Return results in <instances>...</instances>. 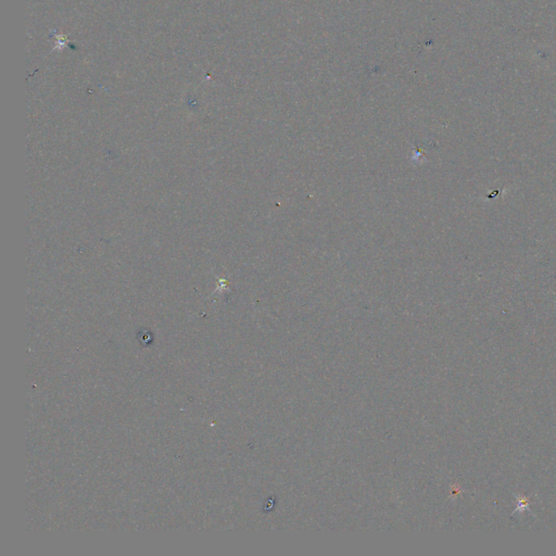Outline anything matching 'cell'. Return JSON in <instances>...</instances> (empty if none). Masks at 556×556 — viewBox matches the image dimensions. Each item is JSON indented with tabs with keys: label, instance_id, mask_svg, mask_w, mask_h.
I'll list each match as a JSON object with an SVG mask.
<instances>
[{
	"label": "cell",
	"instance_id": "obj_1",
	"mask_svg": "<svg viewBox=\"0 0 556 556\" xmlns=\"http://www.w3.org/2000/svg\"><path fill=\"white\" fill-rule=\"evenodd\" d=\"M517 499V503H518V508L514 511L513 514H515L517 512H524V511H530L529 509V499L526 497H521V496H515Z\"/></svg>",
	"mask_w": 556,
	"mask_h": 556
}]
</instances>
